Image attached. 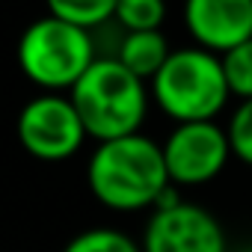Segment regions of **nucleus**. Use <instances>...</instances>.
Returning a JSON list of instances; mask_svg holds the SVG:
<instances>
[{
	"label": "nucleus",
	"mask_w": 252,
	"mask_h": 252,
	"mask_svg": "<svg viewBox=\"0 0 252 252\" xmlns=\"http://www.w3.org/2000/svg\"><path fill=\"white\" fill-rule=\"evenodd\" d=\"M92 196L113 211H146L155 208L166 187H172L163 143L143 134L98 143L86 166Z\"/></svg>",
	"instance_id": "nucleus-1"
},
{
	"label": "nucleus",
	"mask_w": 252,
	"mask_h": 252,
	"mask_svg": "<svg viewBox=\"0 0 252 252\" xmlns=\"http://www.w3.org/2000/svg\"><path fill=\"white\" fill-rule=\"evenodd\" d=\"M68 92L83 116L89 137L98 143L140 134L152 98L146 80L137 77L128 65H122L119 57H98Z\"/></svg>",
	"instance_id": "nucleus-2"
},
{
	"label": "nucleus",
	"mask_w": 252,
	"mask_h": 252,
	"mask_svg": "<svg viewBox=\"0 0 252 252\" xmlns=\"http://www.w3.org/2000/svg\"><path fill=\"white\" fill-rule=\"evenodd\" d=\"M228 95L222 57L199 45L172 51L163 68L152 77V98L175 125L214 119Z\"/></svg>",
	"instance_id": "nucleus-3"
},
{
	"label": "nucleus",
	"mask_w": 252,
	"mask_h": 252,
	"mask_svg": "<svg viewBox=\"0 0 252 252\" xmlns=\"http://www.w3.org/2000/svg\"><path fill=\"white\" fill-rule=\"evenodd\" d=\"M95 42L86 27L45 15L33 21L18 42L21 71L42 89L60 92L71 89L95 63Z\"/></svg>",
	"instance_id": "nucleus-4"
},
{
	"label": "nucleus",
	"mask_w": 252,
	"mask_h": 252,
	"mask_svg": "<svg viewBox=\"0 0 252 252\" xmlns=\"http://www.w3.org/2000/svg\"><path fill=\"white\" fill-rule=\"evenodd\" d=\"M89 137L71 95H39L18 113V140L39 160H65Z\"/></svg>",
	"instance_id": "nucleus-5"
},
{
	"label": "nucleus",
	"mask_w": 252,
	"mask_h": 252,
	"mask_svg": "<svg viewBox=\"0 0 252 252\" xmlns=\"http://www.w3.org/2000/svg\"><path fill=\"white\" fill-rule=\"evenodd\" d=\"M228 128L208 122H181L163 143V158L172 184H205L222 172L231 158Z\"/></svg>",
	"instance_id": "nucleus-6"
},
{
	"label": "nucleus",
	"mask_w": 252,
	"mask_h": 252,
	"mask_svg": "<svg viewBox=\"0 0 252 252\" xmlns=\"http://www.w3.org/2000/svg\"><path fill=\"white\" fill-rule=\"evenodd\" d=\"M143 252H225V234L211 211L193 202H178L152 211Z\"/></svg>",
	"instance_id": "nucleus-7"
},
{
	"label": "nucleus",
	"mask_w": 252,
	"mask_h": 252,
	"mask_svg": "<svg viewBox=\"0 0 252 252\" xmlns=\"http://www.w3.org/2000/svg\"><path fill=\"white\" fill-rule=\"evenodd\" d=\"M184 24L199 48L225 54L252 39V0H187Z\"/></svg>",
	"instance_id": "nucleus-8"
},
{
	"label": "nucleus",
	"mask_w": 252,
	"mask_h": 252,
	"mask_svg": "<svg viewBox=\"0 0 252 252\" xmlns=\"http://www.w3.org/2000/svg\"><path fill=\"white\" fill-rule=\"evenodd\" d=\"M169 42L160 30H140V33H125L116 57L122 65H128L137 77L143 80H152L163 63L169 60Z\"/></svg>",
	"instance_id": "nucleus-9"
},
{
	"label": "nucleus",
	"mask_w": 252,
	"mask_h": 252,
	"mask_svg": "<svg viewBox=\"0 0 252 252\" xmlns=\"http://www.w3.org/2000/svg\"><path fill=\"white\" fill-rule=\"evenodd\" d=\"M116 6L119 0H48L51 15L71 21L77 27H86V30L101 27L110 18H116Z\"/></svg>",
	"instance_id": "nucleus-10"
},
{
	"label": "nucleus",
	"mask_w": 252,
	"mask_h": 252,
	"mask_svg": "<svg viewBox=\"0 0 252 252\" xmlns=\"http://www.w3.org/2000/svg\"><path fill=\"white\" fill-rule=\"evenodd\" d=\"M166 18V0H119L116 21L125 33H140V30H160Z\"/></svg>",
	"instance_id": "nucleus-11"
},
{
	"label": "nucleus",
	"mask_w": 252,
	"mask_h": 252,
	"mask_svg": "<svg viewBox=\"0 0 252 252\" xmlns=\"http://www.w3.org/2000/svg\"><path fill=\"white\" fill-rule=\"evenodd\" d=\"M63 252H143V243L119 228H89L71 237Z\"/></svg>",
	"instance_id": "nucleus-12"
},
{
	"label": "nucleus",
	"mask_w": 252,
	"mask_h": 252,
	"mask_svg": "<svg viewBox=\"0 0 252 252\" xmlns=\"http://www.w3.org/2000/svg\"><path fill=\"white\" fill-rule=\"evenodd\" d=\"M220 57H222V68H225L231 95H237L240 101L252 98V39L240 42L237 48H231Z\"/></svg>",
	"instance_id": "nucleus-13"
},
{
	"label": "nucleus",
	"mask_w": 252,
	"mask_h": 252,
	"mask_svg": "<svg viewBox=\"0 0 252 252\" xmlns=\"http://www.w3.org/2000/svg\"><path fill=\"white\" fill-rule=\"evenodd\" d=\"M228 140H231V152L237 155V160L252 166V98L240 101L237 110L231 113Z\"/></svg>",
	"instance_id": "nucleus-14"
}]
</instances>
